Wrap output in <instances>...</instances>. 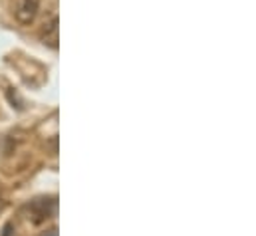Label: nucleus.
<instances>
[{"instance_id":"obj_1","label":"nucleus","mask_w":256,"mask_h":236,"mask_svg":"<svg viewBox=\"0 0 256 236\" xmlns=\"http://www.w3.org/2000/svg\"><path fill=\"white\" fill-rule=\"evenodd\" d=\"M56 206H58L56 198H46V196L44 198H34L28 204V218L34 224H42V222H46L48 218L54 216Z\"/></svg>"},{"instance_id":"obj_2","label":"nucleus","mask_w":256,"mask_h":236,"mask_svg":"<svg viewBox=\"0 0 256 236\" xmlns=\"http://www.w3.org/2000/svg\"><path fill=\"white\" fill-rule=\"evenodd\" d=\"M38 8H40V0H22L18 12H16V18L22 22V24H30L36 14H38Z\"/></svg>"},{"instance_id":"obj_3","label":"nucleus","mask_w":256,"mask_h":236,"mask_svg":"<svg viewBox=\"0 0 256 236\" xmlns=\"http://www.w3.org/2000/svg\"><path fill=\"white\" fill-rule=\"evenodd\" d=\"M42 38H44V44H48L50 48H58V18H54V20L46 26Z\"/></svg>"},{"instance_id":"obj_4","label":"nucleus","mask_w":256,"mask_h":236,"mask_svg":"<svg viewBox=\"0 0 256 236\" xmlns=\"http://www.w3.org/2000/svg\"><path fill=\"white\" fill-rule=\"evenodd\" d=\"M44 236H58V230H56V228H52L50 232H46Z\"/></svg>"}]
</instances>
